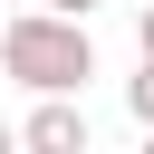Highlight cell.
Wrapping results in <instances>:
<instances>
[{"label": "cell", "mask_w": 154, "mask_h": 154, "mask_svg": "<svg viewBox=\"0 0 154 154\" xmlns=\"http://www.w3.org/2000/svg\"><path fill=\"white\" fill-rule=\"evenodd\" d=\"M38 10H67V19H87V10H96V0H38Z\"/></svg>", "instance_id": "obj_5"}, {"label": "cell", "mask_w": 154, "mask_h": 154, "mask_svg": "<svg viewBox=\"0 0 154 154\" xmlns=\"http://www.w3.org/2000/svg\"><path fill=\"white\" fill-rule=\"evenodd\" d=\"M0 67L29 87V96H77L87 77H96V48H87V19H67V10H38V0H19L10 19H0Z\"/></svg>", "instance_id": "obj_1"}, {"label": "cell", "mask_w": 154, "mask_h": 154, "mask_svg": "<svg viewBox=\"0 0 154 154\" xmlns=\"http://www.w3.org/2000/svg\"><path fill=\"white\" fill-rule=\"evenodd\" d=\"M125 106H135V125H154V58H144V67L125 77Z\"/></svg>", "instance_id": "obj_3"}, {"label": "cell", "mask_w": 154, "mask_h": 154, "mask_svg": "<svg viewBox=\"0 0 154 154\" xmlns=\"http://www.w3.org/2000/svg\"><path fill=\"white\" fill-rule=\"evenodd\" d=\"M135 48H144V58H154V10H144V19H135Z\"/></svg>", "instance_id": "obj_4"}, {"label": "cell", "mask_w": 154, "mask_h": 154, "mask_svg": "<svg viewBox=\"0 0 154 154\" xmlns=\"http://www.w3.org/2000/svg\"><path fill=\"white\" fill-rule=\"evenodd\" d=\"M10 10H19V0H10Z\"/></svg>", "instance_id": "obj_7"}, {"label": "cell", "mask_w": 154, "mask_h": 154, "mask_svg": "<svg viewBox=\"0 0 154 154\" xmlns=\"http://www.w3.org/2000/svg\"><path fill=\"white\" fill-rule=\"evenodd\" d=\"M10 144H19V125H0V154H10Z\"/></svg>", "instance_id": "obj_6"}, {"label": "cell", "mask_w": 154, "mask_h": 154, "mask_svg": "<svg viewBox=\"0 0 154 154\" xmlns=\"http://www.w3.org/2000/svg\"><path fill=\"white\" fill-rule=\"evenodd\" d=\"M19 144L29 154H87V106L77 96H38V116L19 125Z\"/></svg>", "instance_id": "obj_2"}]
</instances>
